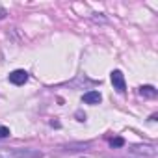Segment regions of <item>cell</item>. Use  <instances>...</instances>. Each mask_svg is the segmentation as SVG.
I'll use <instances>...</instances> for the list:
<instances>
[{"mask_svg":"<svg viewBox=\"0 0 158 158\" xmlns=\"http://www.w3.org/2000/svg\"><path fill=\"white\" fill-rule=\"evenodd\" d=\"M0 158H41V152L34 151V149L0 147Z\"/></svg>","mask_w":158,"mask_h":158,"instance_id":"cell-1","label":"cell"},{"mask_svg":"<svg viewBox=\"0 0 158 158\" xmlns=\"http://www.w3.org/2000/svg\"><path fill=\"white\" fill-rule=\"evenodd\" d=\"M130 154L138 156V158H156L158 151L154 145H149V143H143V145H134L130 147Z\"/></svg>","mask_w":158,"mask_h":158,"instance_id":"cell-2","label":"cell"},{"mask_svg":"<svg viewBox=\"0 0 158 158\" xmlns=\"http://www.w3.org/2000/svg\"><path fill=\"white\" fill-rule=\"evenodd\" d=\"M110 80H112V86L117 93H125L127 91V82H125V74L119 71V69H114L110 73Z\"/></svg>","mask_w":158,"mask_h":158,"instance_id":"cell-3","label":"cell"},{"mask_svg":"<svg viewBox=\"0 0 158 158\" xmlns=\"http://www.w3.org/2000/svg\"><path fill=\"white\" fill-rule=\"evenodd\" d=\"M8 80H10L11 84H15V86H23V84L28 82V73H26L24 69H15V71L10 73Z\"/></svg>","mask_w":158,"mask_h":158,"instance_id":"cell-4","label":"cell"},{"mask_svg":"<svg viewBox=\"0 0 158 158\" xmlns=\"http://www.w3.org/2000/svg\"><path fill=\"white\" fill-rule=\"evenodd\" d=\"M101 101H102V95H101L97 89H89V91H86V93L82 95V102H84V104L95 106V104H101Z\"/></svg>","mask_w":158,"mask_h":158,"instance_id":"cell-5","label":"cell"},{"mask_svg":"<svg viewBox=\"0 0 158 158\" xmlns=\"http://www.w3.org/2000/svg\"><path fill=\"white\" fill-rule=\"evenodd\" d=\"M139 95L141 97H147V99H154L158 95V89L154 86H141L139 88Z\"/></svg>","mask_w":158,"mask_h":158,"instance_id":"cell-6","label":"cell"},{"mask_svg":"<svg viewBox=\"0 0 158 158\" xmlns=\"http://www.w3.org/2000/svg\"><path fill=\"white\" fill-rule=\"evenodd\" d=\"M86 147H89V143H71V145H63L61 149L63 151H82Z\"/></svg>","mask_w":158,"mask_h":158,"instance_id":"cell-7","label":"cell"},{"mask_svg":"<svg viewBox=\"0 0 158 158\" xmlns=\"http://www.w3.org/2000/svg\"><path fill=\"white\" fill-rule=\"evenodd\" d=\"M110 147H112V149H119V147H125V139H123L121 136H117V138H112V139H110Z\"/></svg>","mask_w":158,"mask_h":158,"instance_id":"cell-8","label":"cell"},{"mask_svg":"<svg viewBox=\"0 0 158 158\" xmlns=\"http://www.w3.org/2000/svg\"><path fill=\"white\" fill-rule=\"evenodd\" d=\"M11 132H10V128L8 127H2V125H0V138H8Z\"/></svg>","mask_w":158,"mask_h":158,"instance_id":"cell-9","label":"cell"},{"mask_svg":"<svg viewBox=\"0 0 158 158\" xmlns=\"http://www.w3.org/2000/svg\"><path fill=\"white\" fill-rule=\"evenodd\" d=\"M76 117H78V121H86V114H82V112H76Z\"/></svg>","mask_w":158,"mask_h":158,"instance_id":"cell-10","label":"cell"}]
</instances>
